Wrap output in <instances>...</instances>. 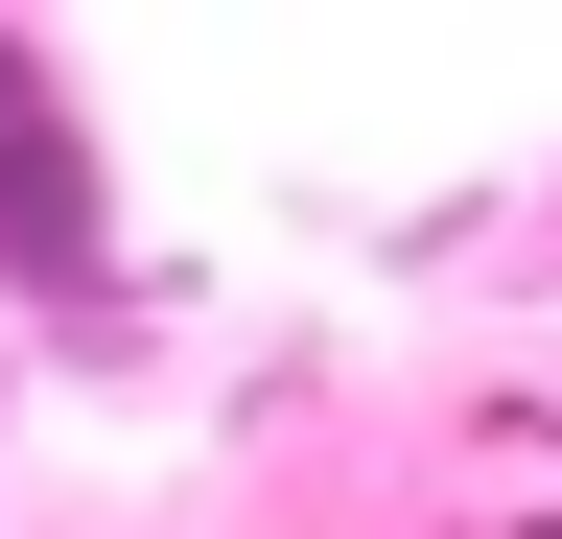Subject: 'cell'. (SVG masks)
Masks as SVG:
<instances>
[{"mask_svg":"<svg viewBox=\"0 0 562 539\" xmlns=\"http://www.w3.org/2000/svg\"><path fill=\"white\" fill-rule=\"evenodd\" d=\"M0 188H24V212H47V258L94 235V188H70V142H47V94H24V71H0Z\"/></svg>","mask_w":562,"mask_h":539,"instance_id":"obj_1","label":"cell"}]
</instances>
